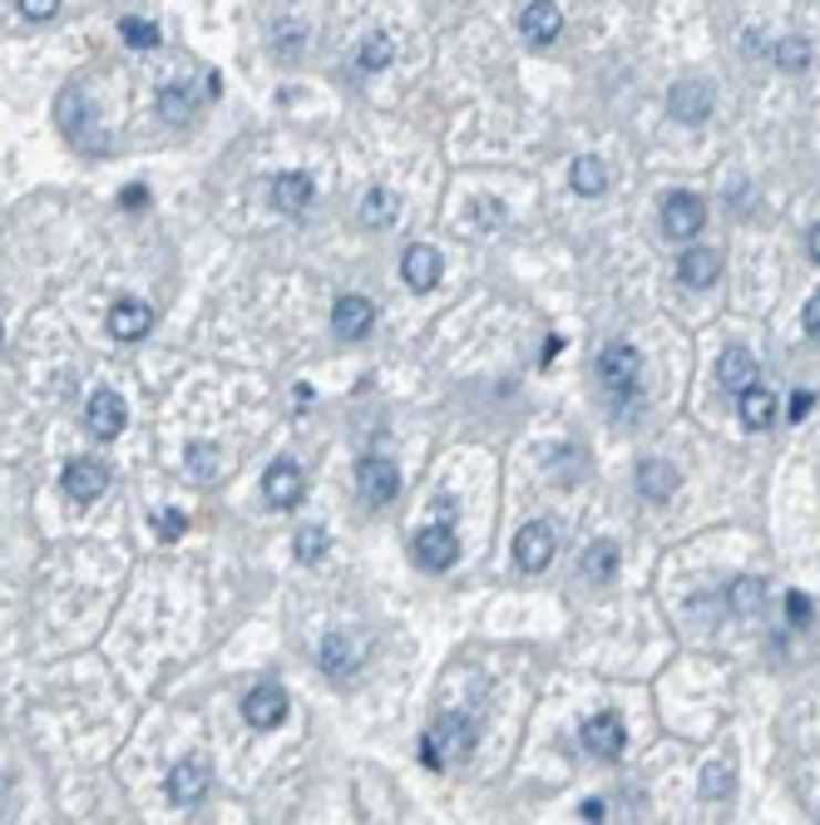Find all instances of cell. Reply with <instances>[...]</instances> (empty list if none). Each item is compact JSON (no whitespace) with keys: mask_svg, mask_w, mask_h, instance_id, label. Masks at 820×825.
I'll list each match as a JSON object with an SVG mask.
<instances>
[{"mask_svg":"<svg viewBox=\"0 0 820 825\" xmlns=\"http://www.w3.org/2000/svg\"><path fill=\"white\" fill-rule=\"evenodd\" d=\"M603 811H609V806H603L599 796H589V801L579 806V816H583V821H603Z\"/></svg>","mask_w":820,"mask_h":825,"instance_id":"obj_43","label":"cell"},{"mask_svg":"<svg viewBox=\"0 0 820 825\" xmlns=\"http://www.w3.org/2000/svg\"><path fill=\"white\" fill-rule=\"evenodd\" d=\"M242 717H248L258 732H272V727H282L287 722V692L282 687H252L248 692V702H242Z\"/></svg>","mask_w":820,"mask_h":825,"instance_id":"obj_17","label":"cell"},{"mask_svg":"<svg viewBox=\"0 0 820 825\" xmlns=\"http://www.w3.org/2000/svg\"><path fill=\"white\" fill-rule=\"evenodd\" d=\"M811 406H816L811 390H796V396H791V420H806V416H811Z\"/></svg>","mask_w":820,"mask_h":825,"instance_id":"obj_42","label":"cell"},{"mask_svg":"<svg viewBox=\"0 0 820 825\" xmlns=\"http://www.w3.org/2000/svg\"><path fill=\"white\" fill-rule=\"evenodd\" d=\"M411 549H415V564L430 568V574H445V568L460 564V534H455V524H425L411 539Z\"/></svg>","mask_w":820,"mask_h":825,"instance_id":"obj_4","label":"cell"},{"mask_svg":"<svg viewBox=\"0 0 820 825\" xmlns=\"http://www.w3.org/2000/svg\"><path fill=\"white\" fill-rule=\"evenodd\" d=\"M326 544H332V539H326V529H322V524H307V529H297L292 554L302 558V564H316V558L326 554Z\"/></svg>","mask_w":820,"mask_h":825,"instance_id":"obj_31","label":"cell"},{"mask_svg":"<svg viewBox=\"0 0 820 825\" xmlns=\"http://www.w3.org/2000/svg\"><path fill=\"white\" fill-rule=\"evenodd\" d=\"M84 420H90V430L100 440H114V436H124V426H129V406H124L120 390L100 386L90 400H84Z\"/></svg>","mask_w":820,"mask_h":825,"instance_id":"obj_8","label":"cell"},{"mask_svg":"<svg viewBox=\"0 0 820 825\" xmlns=\"http://www.w3.org/2000/svg\"><path fill=\"white\" fill-rule=\"evenodd\" d=\"M312 198H316L312 174H282V178H272V208H277V213H302Z\"/></svg>","mask_w":820,"mask_h":825,"instance_id":"obj_22","label":"cell"},{"mask_svg":"<svg viewBox=\"0 0 820 825\" xmlns=\"http://www.w3.org/2000/svg\"><path fill=\"white\" fill-rule=\"evenodd\" d=\"M440 272H445V258L430 242H411V248L401 252V278H406L411 292H435L440 288Z\"/></svg>","mask_w":820,"mask_h":825,"instance_id":"obj_10","label":"cell"},{"mask_svg":"<svg viewBox=\"0 0 820 825\" xmlns=\"http://www.w3.org/2000/svg\"><path fill=\"white\" fill-rule=\"evenodd\" d=\"M361 218H366L371 228H391L396 223V194H391V188H371L366 203H361Z\"/></svg>","mask_w":820,"mask_h":825,"instance_id":"obj_30","label":"cell"},{"mask_svg":"<svg viewBox=\"0 0 820 825\" xmlns=\"http://www.w3.org/2000/svg\"><path fill=\"white\" fill-rule=\"evenodd\" d=\"M356 490L366 504H391L401 494V470L391 460H361L356 464Z\"/></svg>","mask_w":820,"mask_h":825,"instance_id":"obj_14","label":"cell"},{"mask_svg":"<svg viewBox=\"0 0 820 825\" xmlns=\"http://www.w3.org/2000/svg\"><path fill=\"white\" fill-rule=\"evenodd\" d=\"M667 114L677 124H702L712 114V84L707 80H677L667 90Z\"/></svg>","mask_w":820,"mask_h":825,"instance_id":"obj_12","label":"cell"},{"mask_svg":"<svg viewBox=\"0 0 820 825\" xmlns=\"http://www.w3.org/2000/svg\"><path fill=\"white\" fill-rule=\"evenodd\" d=\"M20 15L35 20V25H40V20H55L60 15V0H20Z\"/></svg>","mask_w":820,"mask_h":825,"instance_id":"obj_38","label":"cell"},{"mask_svg":"<svg viewBox=\"0 0 820 825\" xmlns=\"http://www.w3.org/2000/svg\"><path fill=\"white\" fill-rule=\"evenodd\" d=\"M60 490L74 504H94L104 490H110V464L104 460H70L65 474H60Z\"/></svg>","mask_w":820,"mask_h":825,"instance_id":"obj_6","label":"cell"},{"mask_svg":"<svg viewBox=\"0 0 820 825\" xmlns=\"http://www.w3.org/2000/svg\"><path fill=\"white\" fill-rule=\"evenodd\" d=\"M786 618H791L796 628H806V623H811V598H806V594H786Z\"/></svg>","mask_w":820,"mask_h":825,"instance_id":"obj_39","label":"cell"},{"mask_svg":"<svg viewBox=\"0 0 820 825\" xmlns=\"http://www.w3.org/2000/svg\"><path fill=\"white\" fill-rule=\"evenodd\" d=\"M307 494V474L297 460H272L268 474H262V500L272 504V510H292V504H302Z\"/></svg>","mask_w":820,"mask_h":825,"instance_id":"obj_7","label":"cell"},{"mask_svg":"<svg viewBox=\"0 0 820 825\" xmlns=\"http://www.w3.org/2000/svg\"><path fill=\"white\" fill-rule=\"evenodd\" d=\"M475 751V722L460 712H450L445 722H435V732L421 742L425 766H445V761H465Z\"/></svg>","mask_w":820,"mask_h":825,"instance_id":"obj_2","label":"cell"},{"mask_svg":"<svg viewBox=\"0 0 820 825\" xmlns=\"http://www.w3.org/2000/svg\"><path fill=\"white\" fill-rule=\"evenodd\" d=\"M617 564H623V549H617L613 539H599V544H589V554H583V578L609 584V578L617 574Z\"/></svg>","mask_w":820,"mask_h":825,"instance_id":"obj_25","label":"cell"},{"mask_svg":"<svg viewBox=\"0 0 820 825\" xmlns=\"http://www.w3.org/2000/svg\"><path fill=\"white\" fill-rule=\"evenodd\" d=\"M184 529H188V520H184L178 510H154V534H158V539H168V544H174Z\"/></svg>","mask_w":820,"mask_h":825,"instance_id":"obj_37","label":"cell"},{"mask_svg":"<svg viewBox=\"0 0 820 825\" xmlns=\"http://www.w3.org/2000/svg\"><path fill=\"white\" fill-rule=\"evenodd\" d=\"M371 322H376V306H371V297H356V292H346V297L332 306V332H336V342H361V336L371 332Z\"/></svg>","mask_w":820,"mask_h":825,"instance_id":"obj_16","label":"cell"},{"mask_svg":"<svg viewBox=\"0 0 820 825\" xmlns=\"http://www.w3.org/2000/svg\"><path fill=\"white\" fill-rule=\"evenodd\" d=\"M158 119H164V124H188V119H194V94H188L184 84H164V90H158Z\"/></svg>","mask_w":820,"mask_h":825,"instance_id":"obj_28","label":"cell"},{"mask_svg":"<svg viewBox=\"0 0 820 825\" xmlns=\"http://www.w3.org/2000/svg\"><path fill=\"white\" fill-rule=\"evenodd\" d=\"M322 668L332 672V677H346L351 668H356V658H351V643L336 633V638H326L322 643Z\"/></svg>","mask_w":820,"mask_h":825,"instance_id":"obj_33","label":"cell"},{"mask_svg":"<svg viewBox=\"0 0 820 825\" xmlns=\"http://www.w3.org/2000/svg\"><path fill=\"white\" fill-rule=\"evenodd\" d=\"M208 786H212V771L198 756L174 761V771H168V801L174 806H198L208 796Z\"/></svg>","mask_w":820,"mask_h":825,"instance_id":"obj_11","label":"cell"},{"mask_svg":"<svg viewBox=\"0 0 820 825\" xmlns=\"http://www.w3.org/2000/svg\"><path fill=\"white\" fill-rule=\"evenodd\" d=\"M519 30H525L529 45H553L563 30V10L553 6V0H534V6H525V15H519Z\"/></svg>","mask_w":820,"mask_h":825,"instance_id":"obj_19","label":"cell"},{"mask_svg":"<svg viewBox=\"0 0 820 825\" xmlns=\"http://www.w3.org/2000/svg\"><path fill=\"white\" fill-rule=\"evenodd\" d=\"M356 65L366 70V75H381V70L391 65V35H386V30H371V35L361 40V55H356Z\"/></svg>","mask_w":820,"mask_h":825,"instance_id":"obj_29","label":"cell"},{"mask_svg":"<svg viewBox=\"0 0 820 825\" xmlns=\"http://www.w3.org/2000/svg\"><path fill=\"white\" fill-rule=\"evenodd\" d=\"M302 45H307V30L297 25V20H282V25H277V35H272V50L277 55H302Z\"/></svg>","mask_w":820,"mask_h":825,"instance_id":"obj_36","label":"cell"},{"mask_svg":"<svg viewBox=\"0 0 820 825\" xmlns=\"http://www.w3.org/2000/svg\"><path fill=\"white\" fill-rule=\"evenodd\" d=\"M677 484H683V474H677L667 460H643V464H637V490H643V500L667 504L677 494Z\"/></svg>","mask_w":820,"mask_h":825,"instance_id":"obj_21","label":"cell"},{"mask_svg":"<svg viewBox=\"0 0 820 825\" xmlns=\"http://www.w3.org/2000/svg\"><path fill=\"white\" fill-rule=\"evenodd\" d=\"M806 248H811V258L820 262V223H816L811 232H806Z\"/></svg>","mask_w":820,"mask_h":825,"instance_id":"obj_44","label":"cell"},{"mask_svg":"<svg viewBox=\"0 0 820 825\" xmlns=\"http://www.w3.org/2000/svg\"><path fill=\"white\" fill-rule=\"evenodd\" d=\"M677 278H683V288H712V282L722 278V252L717 248H687L683 262H677Z\"/></svg>","mask_w":820,"mask_h":825,"instance_id":"obj_20","label":"cell"},{"mask_svg":"<svg viewBox=\"0 0 820 825\" xmlns=\"http://www.w3.org/2000/svg\"><path fill=\"white\" fill-rule=\"evenodd\" d=\"M55 129L65 134L74 149H104V129L94 119V104L80 90H65L55 100Z\"/></svg>","mask_w":820,"mask_h":825,"instance_id":"obj_1","label":"cell"},{"mask_svg":"<svg viewBox=\"0 0 820 825\" xmlns=\"http://www.w3.org/2000/svg\"><path fill=\"white\" fill-rule=\"evenodd\" d=\"M801 326H806V336H811V342L820 346V292L811 302H806V312H801Z\"/></svg>","mask_w":820,"mask_h":825,"instance_id":"obj_40","label":"cell"},{"mask_svg":"<svg viewBox=\"0 0 820 825\" xmlns=\"http://www.w3.org/2000/svg\"><path fill=\"white\" fill-rule=\"evenodd\" d=\"M717 380H722V390H727V396H741L747 386L761 380V372H756V356L747 352V346H727V352H722V362H717Z\"/></svg>","mask_w":820,"mask_h":825,"instance_id":"obj_18","label":"cell"},{"mask_svg":"<svg viewBox=\"0 0 820 825\" xmlns=\"http://www.w3.org/2000/svg\"><path fill=\"white\" fill-rule=\"evenodd\" d=\"M154 332V306L138 302V297H124L110 306V336L114 342H144Z\"/></svg>","mask_w":820,"mask_h":825,"instance_id":"obj_15","label":"cell"},{"mask_svg":"<svg viewBox=\"0 0 820 825\" xmlns=\"http://www.w3.org/2000/svg\"><path fill=\"white\" fill-rule=\"evenodd\" d=\"M727 608L741 613V618H756L766 608V578H737L727 588Z\"/></svg>","mask_w":820,"mask_h":825,"instance_id":"obj_26","label":"cell"},{"mask_svg":"<svg viewBox=\"0 0 820 825\" xmlns=\"http://www.w3.org/2000/svg\"><path fill=\"white\" fill-rule=\"evenodd\" d=\"M120 35H124V45H134V50H154L158 40V25L154 20H144V15H129V20H120Z\"/></svg>","mask_w":820,"mask_h":825,"instance_id":"obj_32","label":"cell"},{"mask_svg":"<svg viewBox=\"0 0 820 825\" xmlns=\"http://www.w3.org/2000/svg\"><path fill=\"white\" fill-rule=\"evenodd\" d=\"M737 416H741V426L747 430H766L776 420V396H771V386H761V380H756V386H747L737 396Z\"/></svg>","mask_w":820,"mask_h":825,"instance_id":"obj_23","label":"cell"},{"mask_svg":"<svg viewBox=\"0 0 820 825\" xmlns=\"http://www.w3.org/2000/svg\"><path fill=\"white\" fill-rule=\"evenodd\" d=\"M515 564L525 568V574H544L553 564V529L549 524H525L515 534Z\"/></svg>","mask_w":820,"mask_h":825,"instance_id":"obj_13","label":"cell"},{"mask_svg":"<svg viewBox=\"0 0 820 825\" xmlns=\"http://www.w3.org/2000/svg\"><path fill=\"white\" fill-rule=\"evenodd\" d=\"M771 60L781 70H791V75H801V70L816 60V45L806 35H786V40H776V45H771Z\"/></svg>","mask_w":820,"mask_h":825,"instance_id":"obj_27","label":"cell"},{"mask_svg":"<svg viewBox=\"0 0 820 825\" xmlns=\"http://www.w3.org/2000/svg\"><path fill=\"white\" fill-rule=\"evenodd\" d=\"M599 376L609 386V396H637V380H643V356L633 342H609L599 352Z\"/></svg>","mask_w":820,"mask_h":825,"instance_id":"obj_3","label":"cell"},{"mask_svg":"<svg viewBox=\"0 0 820 825\" xmlns=\"http://www.w3.org/2000/svg\"><path fill=\"white\" fill-rule=\"evenodd\" d=\"M0 346H6V326H0Z\"/></svg>","mask_w":820,"mask_h":825,"instance_id":"obj_45","label":"cell"},{"mask_svg":"<svg viewBox=\"0 0 820 825\" xmlns=\"http://www.w3.org/2000/svg\"><path fill=\"white\" fill-rule=\"evenodd\" d=\"M583 751H589V756H599V761H617V756H623V751H627L623 717H617V712L589 717V722H583Z\"/></svg>","mask_w":820,"mask_h":825,"instance_id":"obj_9","label":"cell"},{"mask_svg":"<svg viewBox=\"0 0 820 825\" xmlns=\"http://www.w3.org/2000/svg\"><path fill=\"white\" fill-rule=\"evenodd\" d=\"M731 776H737V771H731L727 761H712V766L702 771V796H707V801H727L731 796Z\"/></svg>","mask_w":820,"mask_h":825,"instance_id":"obj_34","label":"cell"},{"mask_svg":"<svg viewBox=\"0 0 820 825\" xmlns=\"http://www.w3.org/2000/svg\"><path fill=\"white\" fill-rule=\"evenodd\" d=\"M475 218H479V228H499V223H505V208H499V203H485V198H479V203H475Z\"/></svg>","mask_w":820,"mask_h":825,"instance_id":"obj_41","label":"cell"},{"mask_svg":"<svg viewBox=\"0 0 820 825\" xmlns=\"http://www.w3.org/2000/svg\"><path fill=\"white\" fill-rule=\"evenodd\" d=\"M707 228V198L702 194H667L663 198V232L673 242H687V238H697V232Z\"/></svg>","mask_w":820,"mask_h":825,"instance_id":"obj_5","label":"cell"},{"mask_svg":"<svg viewBox=\"0 0 820 825\" xmlns=\"http://www.w3.org/2000/svg\"><path fill=\"white\" fill-rule=\"evenodd\" d=\"M569 184H573V194L599 198V194H609L613 174H609V164H603V158L583 154V158H573V164H569Z\"/></svg>","mask_w":820,"mask_h":825,"instance_id":"obj_24","label":"cell"},{"mask_svg":"<svg viewBox=\"0 0 820 825\" xmlns=\"http://www.w3.org/2000/svg\"><path fill=\"white\" fill-rule=\"evenodd\" d=\"M188 474H194L198 484H208L212 474H218V450H212L208 440H194V446H188Z\"/></svg>","mask_w":820,"mask_h":825,"instance_id":"obj_35","label":"cell"}]
</instances>
